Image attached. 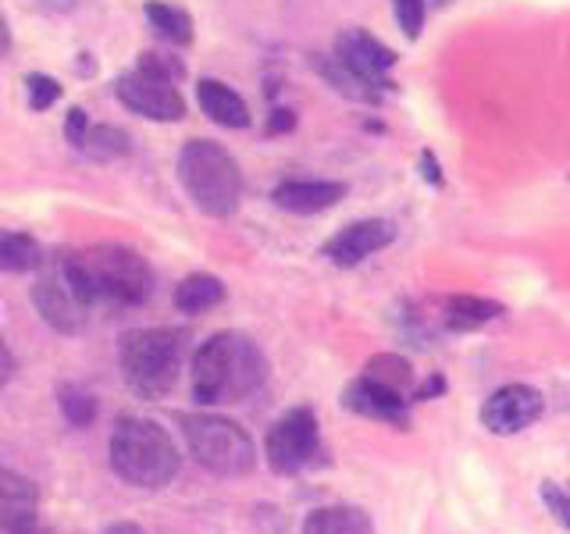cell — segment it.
<instances>
[{"label": "cell", "mask_w": 570, "mask_h": 534, "mask_svg": "<svg viewBox=\"0 0 570 534\" xmlns=\"http://www.w3.org/2000/svg\"><path fill=\"white\" fill-rule=\"evenodd\" d=\"M392 239H396V228L385 218H364V221H353L343 231L325 243V257L335 267H356L364 264L367 257H374L379 249H385Z\"/></svg>", "instance_id": "cell-12"}, {"label": "cell", "mask_w": 570, "mask_h": 534, "mask_svg": "<svg viewBox=\"0 0 570 534\" xmlns=\"http://www.w3.org/2000/svg\"><path fill=\"white\" fill-rule=\"evenodd\" d=\"M196 100H200L204 115L214 125H222V129H246L249 125L246 100L232 86H225L222 79H204L200 86H196Z\"/></svg>", "instance_id": "cell-16"}, {"label": "cell", "mask_w": 570, "mask_h": 534, "mask_svg": "<svg viewBox=\"0 0 570 534\" xmlns=\"http://www.w3.org/2000/svg\"><path fill=\"white\" fill-rule=\"evenodd\" d=\"M178 182L189 200L210 218H228L243 204V171L225 147L210 139H193L178 154Z\"/></svg>", "instance_id": "cell-4"}, {"label": "cell", "mask_w": 570, "mask_h": 534, "mask_svg": "<svg viewBox=\"0 0 570 534\" xmlns=\"http://www.w3.org/2000/svg\"><path fill=\"white\" fill-rule=\"evenodd\" d=\"M335 61L343 68H350L353 76L361 82H367L371 89H379V93L392 86L389 71H392V65H396V53H392L382 40H374V36L364 29H350V32L338 36Z\"/></svg>", "instance_id": "cell-10"}, {"label": "cell", "mask_w": 570, "mask_h": 534, "mask_svg": "<svg viewBox=\"0 0 570 534\" xmlns=\"http://www.w3.org/2000/svg\"><path fill=\"white\" fill-rule=\"evenodd\" d=\"M542 409H546V399L539 388L503 385L485 399V406H481V424H485L492 435H517V432H524L528 424L539 421Z\"/></svg>", "instance_id": "cell-9"}, {"label": "cell", "mask_w": 570, "mask_h": 534, "mask_svg": "<svg viewBox=\"0 0 570 534\" xmlns=\"http://www.w3.org/2000/svg\"><path fill=\"white\" fill-rule=\"evenodd\" d=\"M32 267H40V246H36L29 236H22V231L0 236V271L26 275Z\"/></svg>", "instance_id": "cell-23"}, {"label": "cell", "mask_w": 570, "mask_h": 534, "mask_svg": "<svg viewBox=\"0 0 570 534\" xmlns=\"http://www.w3.org/2000/svg\"><path fill=\"white\" fill-rule=\"evenodd\" d=\"M11 374H14V356H11V349L4 343V332H0V385H4Z\"/></svg>", "instance_id": "cell-31"}, {"label": "cell", "mask_w": 570, "mask_h": 534, "mask_svg": "<svg viewBox=\"0 0 570 534\" xmlns=\"http://www.w3.org/2000/svg\"><path fill=\"white\" fill-rule=\"evenodd\" d=\"M147 22L157 29V36H165V40L175 43V47L193 43V18L183 8L165 4V0H150V4H147Z\"/></svg>", "instance_id": "cell-21"}, {"label": "cell", "mask_w": 570, "mask_h": 534, "mask_svg": "<svg viewBox=\"0 0 570 534\" xmlns=\"http://www.w3.org/2000/svg\"><path fill=\"white\" fill-rule=\"evenodd\" d=\"M314 65H317L321 76H325V79H328V82L338 89V93H343V97L361 100V103H374V100H379V89H371L367 82H361V79L353 76L350 68H343L335 58H328V61H314Z\"/></svg>", "instance_id": "cell-24"}, {"label": "cell", "mask_w": 570, "mask_h": 534, "mask_svg": "<svg viewBox=\"0 0 570 534\" xmlns=\"http://www.w3.org/2000/svg\"><path fill=\"white\" fill-rule=\"evenodd\" d=\"M11 50V29H8V18L0 14V53Z\"/></svg>", "instance_id": "cell-34"}, {"label": "cell", "mask_w": 570, "mask_h": 534, "mask_svg": "<svg viewBox=\"0 0 570 534\" xmlns=\"http://www.w3.org/2000/svg\"><path fill=\"white\" fill-rule=\"evenodd\" d=\"M79 150L94 160H118L132 150V142L121 129H115V125H89V132H86Z\"/></svg>", "instance_id": "cell-22"}, {"label": "cell", "mask_w": 570, "mask_h": 534, "mask_svg": "<svg viewBox=\"0 0 570 534\" xmlns=\"http://www.w3.org/2000/svg\"><path fill=\"white\" fill-rule=\"evenodd\" d=\"M222 299H225V281L214 275H189L175 289V307L183 314H204L210 307H218Z\"/></svg>", "instance_id": "cell-19"}, {"label": "cell", "mask_w": 570, "mask_h": 534, "mask_svg": "<svg viewBox=\"0 0 570 534\" xmlns=\"http://www.w3.org/2000/svg\"><path fill=\"white\" fill-rule=\"evenodd\" d=\"M303 534H374L364 510L356 506H325L303 521Z\"/></svg>", "instance_id": "cell-18"}, {"label": "cell", "mask_w": 570, "mask_h": 534, "mask_svg": "<svg viewBox=\"0 0 570 534\" xmlns=\"http://www.w3.org/2000/svg\"><path fill=\"white\" fill-rule=\"evenodd\" d=\"M58 271L65 275L71 293H76L86 307H94V303L139 307L154 289V275L147 260H142L136 249L115 246V243L76 249V254H68L58 264Z\"/></svg>", "instance_id": "cell-1"}, {"label": "cell", "mask_w": 570, "mask_h": 534, "mask_svg": "<svg viewBox=\"0 0 570 534\" xmlns=\"http://www.w3.org/2000/svg\"><path fill=\"white\" fill-rule=\"evenodd\" d=\"M0 534H40V495L36 485L0 463Z\"/></svg>", "instance_id": "cell-11"}, {"label": "cell", "mask_w": 570, "mask_h": 534, "mask_svg": "<svg viewBox=\"0 0 570 534\" xmlns=\"http://www.w3.org/2000/svg\"><path fill=\"white\" fill-rule=\"evenodd\" d=\"M136 68L154 71V76H165V79H183V65H178V61H168L165 53H154V50L142 53Z\"/></svg>", "instance_id": "cell-29"}, {"label": "cell", "mask_w": 570, "mask_h": 534, "mask_svg": "<svg viewBox=\"0 0 570 534\" xmlns=\"http://www.w3.org/2000/svg\"><path fill=\"white\" fill-rule=\"evenodd\" d=\"M86 132H89L86 111H82V107H71V111H68V125H65V136H68V142H71V147H82Z\"/></svg>", "instance_id": "cell-30"}, {"label": "cell", "mask_w": 570, "mask_h": 534, "mask_svg": "<svg viewBox=\"0 0 570 534\" xmlns=\"http://www.w3.org/2000/svg\"><path fill=\"white\" fill-rule=\"evenodd\" d=\"M183 435L200 467L222 477H243L257 467V449L236 421L218 414H186Z\"/></svg>", "instance_id": "cell-6"}, {"label": "cell", "mask_w": 570, "mask_h": 534, "mask_svg": "<svg viewBox=\"0 0 570 534\" xmlns=\"http://www.w3.org/2000/svg\"><path fill=\"white\" fill-rule=\"evenodd\" d=\"M392 11L406 40H417L424 29V0H392Z\"/></svg>", "instance_id": "cell-26"}, {"label": "cell", "mask_w": 570, "mask_h": 534, "mask_svg": "<svg viewBox=\"0 0 570 534\" xmlns=\"http://www.w3.org/2000/svg\"><path fill=\"white\" fill-rule=\"evenodd\" d=\"M111 467L125 485L157 492L178 474V449L160 424L121 417L111 432Z\"/></svg>", "instance_id": "cell-3"}, {"label": "cell", "mask_w": 570, "mask_h": 534, "mask_svg": "<svg viewBox=\"0 0 570 534\" xmlns=\"http://www.w3.org/2000/svg\"><path fill=\"white\" fill-rule=\"evenodd\" d=\"M40 8H47V11H65V8H76L79 0H36Z\"/></svg>", "instance_id": "cell-33"}, {"label": "cell", "mask_w": 570, "mask_h": 534, "mask_svg": "<svg viewBox=\"0 0 570 534\" xmlns=\"http://www.w3.org/2000/svg\"><path fill=\"white\" fill-rule=\"evenodd\" d=\"M503 314V307L485 296H450L442 303V325L450 332H478Z\"/></svg>", "instance_id": "cell-17"}, {"label": "cell", "mask_w": 570, "mask_h": 534, "mask_svg": "<svg viewBox=\"0 0 570 534\" xmlns=\"http://www.w3.org/2000/svg\"><path fill=\"white\" fill-rule=\"evenodd\" d=\"M32 303H36V310H40V317L47 320V325L61 335H76L86 320V303L71 293V285L65 281L61 271L43 275L32 285Z\"/></svg>", "instance_id": "cell-14"}, {"label": "cell", "mask_w": 570, "mask_h": 534, "mask_svg": "<svg viewBox=\"0 0 570 534\" xmlns=\"http://www.w3.org/2000/svg\"><path fill=\"white\" fill-rule=\"evenodd\" d=\"M321 453L317 421L307 406H296L282 414L267 432V467L275 474H299L307 471Z\"/></svg>", "instance_id": "cell-7"}, {"label": "cell", "mask_w": 570, "mask_h": 534, "mask_svg": "<svg viewBox=\"0 0 570 534\" xmlns=\"http://www.w3.org/2000/svg\"><path fill=\"white\" fill-rule=\"evenodd\" d=\"M118 100L150 121H178L186 115V100L175 89V79L154 76V71L142 68L118 79Z\"/></svg>", "instance_id": "cell-8"}, {"label": "cell", "mask_w": 570, "mask_h": 534, "mask_svg": "<svg viewBox=\"0 0 570 534\" xmlns=\"http://www.w3.org/2000/svg\"><path fill=\"white\" fill-rule=\"evenodd\" d=\"M186 360V338L175 328H136L121 335L118 364L129 388L142 399H160L178 385Z\"/></svg>", "instance_id": "cell-5"}, {"label": "cell", "mask_w": 570, "mask_h": 534, "mask_svg": "<svg viewBox=\"0 0 570 534\" xmlns=\"http://www.w3.org/2000/svg\"><path fill=\"white\" fill-rule=\"evenodd\" d=\"M193 399L204 406L239 403L267 382V360L249 335L222 332L193 353Z\"/></svg>", "instance_id": "cell-2"}, {"label": "cell", "mask_w": 570, "mask_h": 534, "mask_svg": "<svg viewBox=\"0 0 570 534\" xmlns=\"http://www.w3.org/2000/svg\"><path fill=\"white\" fill-rule=\"evenodd\" d=\"M542 498H546V506L552 510V516H557V521L570 531V488L557 485V481H546Z\"/></svg>", "instance_id": "cell-27"}, {"label": "cell", "mask_w": 570, "mask_h": 534, "mask_svg": "<svg viewBox=\"0 0 570 534\" xmlns=\"http://www.w3.org/2000/svg\"><path fill=\"white\" fill-rule=\"evenodd\" d=\"M61 414L68 417V424L86 427V424H94V417H97V399L89 396V392L76 388V385H65L61 388Z\"/></svg>", "instance_id": "cell-25"}, {"label": "cell", "mask_w": 570, "mask_h": 534, "mask_svg": "<svg viewBox=\"0 0 570 534\" xmlns=\"http://www.w3.org/2000/svg\"><path fill=\"white\" fill-rule=\"evenodd\" d=\"M107 534H142V531H139L136 524H115V527L107 531Z\"/></svg>", "instance_id": "cell-35"}, {"label": "cell", "mask_w": 570, "mask_h": 534, "mask_svg": "<svg viewBox=\"0 0 570 534\" xmlns=\"http://www.w3.org/2000/svg\"><path fill=\"white\" fill-rule=\"evenodd\" d=\"M364 374H367V378H374V382L389 385V388L403 392L406 399H421V385L414 382V367H410V364L403 360V356H396V353H379V356H371L367 367H364Z\"/></svg>", "instance_id": "cell-20"}, {"label": "cell", "mask_w": 570, "mask_h": 534, "mask_svg": "<svg viewBox=\"0 0 570 534\" xmlns=\"http://www.w3.org/2000/svg\"><path fill=\"white\" fill-rule=\"evenodd\" d=\"M293 125H296L293 111H275V115H272V121H267V132H289Z\"/></svg>", "instance_id": "cell-32"}, {"label": "cell", "mask_w": 570, "mask_h": 534, "mask_svg": "<svg viewBox=\"0 0 570 534\" xmlns=\"http://www.w3.org/2000/svg\"><path fill=\"white\" fill-rule=\"evenodd\" d=\"M26 82H29V103L36 107V111H47V107L61 97V86L50 76H29Z\"/></svg>", "instance_id": "cell-28"}, {"label": "cell", "mask_w": 570, "mask_h": 534, "mask_svg": "<svg viewBox=\"0 0 570 534\" xmlns=\"http://www.w3.org/2000/svg\"><path fill=\"white\" fill-rule=\"evenodd\" d=\"M410 403H414V399H406L403 392L367 378V374H361L356 382H350L346 392H343V406L350 409V414H361V417H371V421H385V424H396V427L410 424Z\"/></svg>", "instance_id": "cell-13"}, {"label": "cell", "mask_w": 570, "mask_h": 534, "mask_svg": "<svg viewBox=\"0 0 570 534\" xmlns=\"http://www.w3.org/2000/svg\"><path fill=\"white\" fill-rule=\"evenodd\" d=\"M346 182H332V178H289V182L275 186L272 200L275 207L307 218V214L332 210L338 200H346Z\"/></svg>", "instance_id": "cell-15"}]
</instances>
